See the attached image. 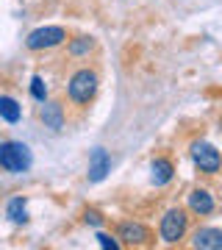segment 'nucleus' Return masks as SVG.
Instances as JSON below:
<instances>
[{"mask_svg":"<svg viewBox=\"0 0 222 250\" xmlns=\"http://www.w3.org/2000/svg\"><path fill=\"white\" fill-rule=\"evenodd\" d=\"M98 86H100V78L95 70H89V67H81L70 75L67 81V98H70L72 106H89L95 95H98Z\"/></svg>","mask_w":222,"mask_h":250,"instance_id":"nucleus-1","label":"nucleus"},{"mask_svg":"<svg viewBox=\"0 0 222 250\" xmlns=\"http://www.w3.org/2000/svg\"><path fill=\"white\" fill-rule=\"evenodd\" d=\"M31 161H34V156H31V147H28V145L0 142V170L20 175V172H28Z\"/></svg>","mask_w":222,"mask_h":250,"instance_id":"nucleus-2","label":"nucleus"},{"mask_svg":"<svg viewBox=\"0 0 222 250\" xmlns=\"http://www.w3.org/2000/svg\"><path fill=\"white\" fill-rule=\"evenodd\" d=\"M186 231H189V214L183 208H169L167 214L161 217L159 233L167 245H178V242L186 236Z\"/></svg>","mask_w":222,"mask_h":250,"instance_id":"nucleus-3","label":"nucleus"},{"mask_svg":"<svg viewBox=\"0 0 222 250\" xmlns=\"http://www.w3.org/2000/svg\"><path fill=\"white\" fill-rule=\"evenodd\" d=\"M64 39H67V31L61 25H44V28H36V31L28 34L25 47L34 50V53H39V50H53V47L64 45Z\"/></svg>","mask_w":222,"mask_h":250,"instance_id":"nucleus-4","label":"nucleus"},{"mask_svg":"<svg viewBox=\"0 0 222 250\" xmlns=\"http://www.w3.org/2000/svg\"><path fill=\"white\" fill-rule=\"evenodd\" d=\"M192 161H195V167L205 175H217L222 170V156L220 150L208 142H195L192 145Z\"/></svg>","mask_w":222,"mask_h":250,"instance_id":"nucleus-5","label":"nucleus"},{"mask_svg":"<svg viewBox=\"0 0 222 250\" xmlns=\"http://www.w3.org/2000/svg\"><path fill=\"white\" fill-rule=\"evenodd\" d=\"M117 239H122L120 245H131V248H144L150 245L153 233L144 228L142 223H122L117 228Z\"/></svg>","mask_w":222,"mask_h":250,"instance_id":"nucleus-6","label":"nucleus"},{"mask_svg":"<svg viewBox=\"0 0 222 250\" xmlns=\"http://www.w3.org/2000/svg\"><path fill=\"white\" fill-rule=\"evenodd\" d=\"M192 248L222 250V231H220V228H197L195 236H192Z\"/></svg>","mask_w":222,"mask_h":250,"instance_id":"nucleus-7","label":"nucleus"},{"mask_svg":"<svg viewBox=\"0 0 222 250\" xmlns=\"http://www.w3.org/2000/svg\"><path fill=\"white\" fill-rule=\"evenodd\" d=\"M111 170V159H108V153L103 147H95L92 150V159H89V181H103L106 178V172Z\"/></svg>","mask_w":222,"mask_h":250,"instance_id":"nucleus-8","label":"nucleus"},{"mask_svg":"<svg viewBox=\"0 0 222 250\" xmlns=\"http://www.w3.org/2000/svg\"><path fill=\"white\" fill-rule=\"evenodd\" d=\"M189 211L192 214H211L214 211V195L208 192V189H192L189 192Z\"/></svg>","mask_w":222,"mask_h":250,"instance_id":"nucleus-9","label":"nucleus"},{"mask_svg":"<svg viewBox=\"0 0 222 250\" xmlns=\"http://www.w3.org/2000/svg\"><path fill=\"white\" fill-rule=\"evenodd\" d=\"M39 117H42V123L47 125V128H53V131H61L64 128V106L61 103H44Z\"/></svg>","mask_w":222,"mask_h":250,"instance_id":"nucleus-10","label":"nucleus"},{"mask_svg":"<svg viewBox=\"0 0 222 250\" xmlns=\"http://www.w3.org/2000/svg\"><path fill=\"white\" fill-rule=\"evenodd\" d=\"M150 170H153V184H156V187H164V184H169V181H172V175H175V167H172V161L164 159V156L153 161Z\"/></svg>","mask_w":222,"mask_h":250,"instance_id":"nucleus-11","label":"nucleus"},{"mask_svg":"<svg viewBox=\"0 0 222 250\" xmlns=\"http://www.w3.org/2000/svg\"><path fill=\"white\" fill-rule=\"evenodd\" d=\"M92 50H95V39H92V36H75V39L67 42V53H70L72 59H83V56H89Z\"/></svg>","mask_w":222,"mask_h":250,"instance_id":"nucleus-12","label":"nucleus"},{"mask_svg":"<svg viewBox=\"0 0 222 250\" xmlns=\"http://www.w3.org/2000/svg\"><path fill=\"white\" fill-rule=\"evenodd\" d=\"M0 117H3L6 123H20V117H22V108H20V103H17L14 98L3 95V98H0Z\"/></svg>","mask_w":222,"mask_h":250,"instance_id":"nucleus-13","label":"nucleus"},{"mask_svg":"<svg viewBox=\"0 0 222 250\" xmlns=\"http://www.w3.org/2000/svg\"><path fill=\"white\" fill-rule=\"evenodd\" d=\"M6 214H9L11 223H17V225L28 223V206H25V200H22V197H14V200L9 203V208H6Z\"/></svg>","mask_w":222,"mask_h":250,"instance_id":"nucleus-14","label":"nucleus"},{"mask_svg":"<svg viewBox=\"0 0 222 250\" xmlns=\"http://www.w3.org/2000/svg\"><path fill=\"white\" fill-rule=\"evenodd\" d=\"M31 95H34L39 103H44V98H47V86H44V81L39 78V75H34V81H31Z\"/></svg>","mask_w":222,"mask_h":250,"instance_id":"nucleus-15","label":"nucleus"},{"mask_svg":"<svg viewBox=\"0 0 222 250\" xmlns=\"http://www.w3.org/2000/svg\"><path fill=\"white\" fill-rule=\"evenodd\" d=\"M83 223L86 225H100L103 217H100V211H95V208H86V211H83Z\"/></svg>","mask_w":222,"mask_h":250,"instance_id":"nucleus-16","label":"nucleus"},{"mask_svg":"<svg viewBox=\"0 0 222 250\" xmlns=\"http://www.w3.org/2000/svg\"><path fill=\"white\" fill-rule=\"evenodd\" d=\"M98 242H100V248H111V250L120 248V242L114 236H108V233H98Z\"/></svg>","mask_w":222,"mask_h":250,"instance_id":"nucleus-17","label":"nucleus"}]
</instances>
